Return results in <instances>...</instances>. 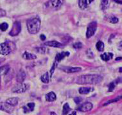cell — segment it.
<instances>
[{
	"mask_svg": "<svg viewBox=\"0 0 122 115\" xmlns=\"http://www.w3.org/2000/svg\"><path fill=\"white\" fill-rule=\"evenodd\" d=\"M102 80V76L100 75H83L78 77L76 82L78 84H100Z\"/></svg>",
	"mask_w": 122,
	"mask_h": 115,
	"instance_id": "cell-1",
	"label": "cell"
},
{
	"mask_svg": "<svg viewBox=\"0 0 122 115\" xmlns=\"http://www.w3.org/2000/svg\"><path fill=\"white\" fill-rule=\"evenodd\" d=\"M26 26H27L28 31L30 34H37L41 28L40 19L37 17L28 19L26 22Z\"/></svg>",
	"mask_w": 122,
	"mask_h": 115,
	"instance_id": "cell-2",
	"label": "cell"
},
{
	"mask_svg": "<svg viewBox=\"0 0 122 115\" xmlns=\"http://www.w3.org/2000/svg\"><path fill=\"white\" fill-rule=\"evenodd\" d=\"M97 23L96 21H93L88 25L87 29L86 31V37L90 38L95 34L97 31Z\"/></svg>",
	"mask_w": 122,
	"mask_h": 115,
	"instance_id": "cell-3",
	"label": "cell"
},
{
	"mask_svg": "<svg viewBox=\"0 0 122 115\" xmlns=\"http://www.w3.org/2000/svg\"><path fill=\"white\" fill-rule=\"evenodd\" d=\"M28 89V86L26 84L23 83H18L12 88V91L15 93H23L25 92Z\"/></svg>",
	"mask_w": 122,
	"mask_h": 115,
	"instance_id": "cell-4",
	"label": "cell"
},
{
	"mask_svg": "<svg viewBox=\"0 0 122 115\" xmlns=\"http://www.w3.org/2000/svg\"><path fill=\"white\" fill-rule=\"evenodd\" d=\"M21 30V23L19 22V21H15V22L14 23L12 28V30H11V31H10L9 34H10L11 36H16L20 33Z\"/></svg>",
	"mask_w": 122,
	"mask_h": 115,
	"instance_id": "cell-5",
	"label": "cell"
},
{
	"mask_svg": "<svg viewBox=\"0 0 122 115\" xmlns=\"http://www.w3.org/2000/svg\"><path fill=\"white\" fill-rule=\"evenodd\" d=\"M11 52V48L7 42L0 44V54L7 55Z\"/></svg>",
	"mask_w": 122,
	"mask_h": 115,
	"instance_id": "cell-6",
	"label": "cell"
},
{
	"mask_svg": "<svg viewBox=\"0 0 122 115\" xmlns=\"http://www.w3.org/2000/svg\"><path fill=\"white\" fill-rule=\"evenodd\" d=\"M93 108V104L90 102H86L81 105L78 107V110L81 112H87L91 111Z\"/></svg>",
	"mask_w": 122,
	"mask_h": 115,
	"instance_id": "cell-7",
	"label": "cell"
},
{
	"mask_svg": "<svg viewBox=\"0 0 122 115\" xmlns=\"http://www.w3.org/2000/svg\"><path fill=\"white\" fill-rule=\"evenodd\" d=\"M60 69L67 73H76V72H79V71L82 70V69L78 67H66V66L61 67Z\"/></svg>",
	"mask_w": 122,
	"mask_h": 115,
	"instance_id": "cell-8",
	"label": "cell"
},
{
	"mask_svg": "<svg viewBox=\"0 0 122 115\" xmlns=\"http://www.w3.org/2000/svg\"><path fill=\"white\" fill-rule=\"evenodd\" d=\"M44 45L47 46H50V47H54V48H64V45L62 44L61 42H59L56 41H48L44 43Z\"/></svg>",
	"mask_w": 122,
	"mask_h": 115,
	"instance_id": "cell-9",
	"label": "cell"
},
{
	"mask_svg": "<svg viewBox=\"0 0 122 115\" xmlns=\"http://www.w3.org/2000/svg\"><path fill=\"white\" fill-rule=\"evenodd\" d=\"M95 0H78V5L80 9L84 10L87 8L89 5Z\"/></svg>",
	"mask_w": 122,
	"mask_h": 115,
	"instance_id": "cell-10",
	"label": "cell"
},
{
	"mask_svg": "<svg viewBox=\"0 0 122 115\" xmlns=\"http://www.w3.org/2000/svg\"><path fill=\"white\" fill-rule=\"evenodd\" d=\"M69 55H70V52H62L61 53H59L55 56V61L57 62V63H60L62 59L65 58L66 57L69 56Z\"/></svg>",
	"mask_w": 122,
	"mask_h": 115,
	"instance_id": "cell-11",
	"label": "cell"
},
{
	"mask_svg": "<svg viewBox=\"0 0 122 115\" xmlns=\"http://www.w3.org/2000/svg\"><path fill=\"white\" fill-rule=\"evenodd\" d=\"M26 78V73L23 69H20L17 74V82L18 83H23Z\"/></svg>",
	"mask_w": 122,
	"mask_h": 115,
	"instance_id": "cell-12",
	"label": "cell"
},
{
	"mask_svg": "<svg viewBox=\"0 0 122 115\" xmlns=\"http://www.w3.org/2000/svg\"><path fill=\"white\" fill-rule=\"evenodd\" d=\"M13 106L10 105L8 104L7 103H2L0 105V109H1L3 111L7 112L8 113H10L13 111Z\"/></svg>",
	"mask_w": 122,
	"mask_h": 115,
	"instance_id": "cell-13",
	"label": "cell"
},
{
	"mask_svg": "<svg viewBox=\"0 0 122 115\" xmlns=\"http://www.w3.org/2000/svg\"><path fill=\"white\" fill-rule=\"evenodd\" d=\"M62 0H50L48 2V6L52 7V8H57L62 5Z\"/></svg>",
	"mask_w": 122,
	"mask_h": 115,
	"instance_id": "cell-14",
	"label": "cell"
},
{
	"mask_svg": "<svg viewBox=\"0 0 122 115\" xmlns=\"http://www.w3.org/2000/svg\"><path fill=\"white\" fill-rule=\"evenodd\" d=\"M35 107V104L34 102L28 103V104L23 107V111L25 113H28L30 112H32L34 110Z\"/></svg>",
	"mask_w": 122,
	"mask_h": 115,
	"instance_id": "cell-15",
	"label": "cell"
},
{
	"mask_svg": "<svg viewBox=\"0 0 122 115\" xmlns=\"http://www.w3.org/2000/svg\"><path fill=\"white\" fill-rule=\"evenodd\" d=\"M45 98H46V100L48 102H53L56 100L57 98V96L54 92L51 91V92L48 93V94H46L45 96Z\"/></svg>",
	"mask_w": 122,
	"mask_h": 115,
	"instance_id": "cell-16",
	"label": "cell"
},
{
	"mask_svg": "<svg viewBox=\"0 0 122 115\" xmlns=\"http://www.w3.org/2000/svg\"><path fill=\"white\" fill-rule=\"evenodd\" d=\"M112 57H113V54L112 53H104L100 55L101 59L105 62H107L112 59Z\"/></svg>",
	"mask_w": 122,
	"mask_h": 115,
	"instance_id": "cell-17",
	"label": "cell"
},
{
	"mask_svg": "<svg viewBox=\"0 0 122 115\" xmlns=\"http://www.w3.org/2000/svg\"><path fill=\"white\" fill-rule=\"evenodd\" d=\"M23 58L26 59V60H34L37 58V57H36V55L30 53L28 52H25L23 54Z\"/></svg>",
	"mask_w": 122,
	"mask_h": 115,
	"instance_id": "cell-18",
	"label": "cell"
},
{
	"mask_svg": "<svg viewBox=\"0 0 122 115\" xmlns=\"http://www.w3.org/2000/svg\"><path fill=\"white\" fill-rule=\"evenodd\" d=\"M6 103H7L8 104L12 106H15V105H17L18 104V99H17V98H15V97L10 98L6 100Z\"/></svg>",
	"mask_w": 122,
	"mask_h": 115,
	"instance_id": "cell-19",
	"label": "cell"
},
{
	"mask_svg": "<svg viewBox=\"0 0 122 115\" xmlns=\"http://www.w3.org/2000/svg\"><path fill=\"white\" fill-rule=\"evenodd\" d=\"M10 69V67L9 65H5L2 67L0 68V77L6 75Z\"/></svg>",
	"mask_w": 122,
	"mask_h": 115,
	"instance_id": "cell-20",
	"label": "cell"
},
{
	"mask_svg": "<svg viewBox=\"0 0 122 115\" xmlns=\"http://www.w3.org/2000/svg\"><path fill=\"white\" fill-rule=\"evenodd\" d=\"M93 89L91 88H88V87H84V88H80L78 90V91L80 93V94H87L89 93L91 91H92Z\"/></svg>",
	"mask_w": 122,
	"mask_h": 115,
	"instance_id": "cell-21",
	"label": "cell"
},
{
	"mask_svg": "<svg viewBox=\"0 0 122 115\" xmlns=\"http://www.w3.org/2000/svg\"><path fill=\"white\" fill-rule=\"evenodd\" d=\"M51 78L50 76V73L49 72H46V73H45L42 75L41 78V81L43 82V83H45V84H48L49 83V82H50V79Z\"/></svg>",
	"mask_w": 122,
	"mask_h": 115,
	"instance_id": "cell-22",
	"label": "cell"
},
{
	"mask_svg": "<svg viewBox=\"0 0 122 115\" xmlns=\"http://www.w3.org/2000/svg\"><path fill=\"white\" fill-rule=\"evenodd\" d=\"M35 50L36 51V52L41 53V54H46L48 52L49 50L48 48H45V47H37V48H35Z\"/></svg>",
	"mask_w": 122,
	"mask_h": 115,
	"instance_id": "cell-23",
	"label": "cell"
},
{
	"mask_svg": "<svg viewBox=\"0 0 122 115\" xmlns=\"http://www.w3.org/2000/svg\"><path fill=\"white\" fill-rule=\"evenodd\" d=\"M109 7V0H101L100 9L102 10H105Z\"/></svg>",
	"mask_w": 122,
	"mask_h": 115,
	"instance_id": "cell-24",
	"label": "cell"
},
{
	"mask_svg": "<svg viewBox=\"0 0 122 115\" xmlns=\"http://www.w3.org/2000/svg\"><path fill=\"white\" fill-rule=\"evenodd\" d=\"M104 46H104V43L102 41H100L97 42V44H96L97 49L99 52H103V50H104Z\"/></svg>",
	"mask_w": 122,
	"mask_h": 115,
	"instance_id": "cell-25",
	"label": "cell"
},
{
	"mask_svg": "<svg viewBox=\"0 0 122 115\" xmlns=\"http://www.w3.org/2000/svg\"><path fill=\"white\" fill-rule=\"evenodd\" d=\"M71 110V108H70V105L67 103H66L63 106V110H62V113H63V115H66L68 113V112Z\"/></svg>",
	"mask_w": 122,
	"mask_h": 115,
	"instance_id": "cell-26",
	"label": "cell"
},
{
	"mask_svg": "<svg viewBox=\"0 0 122 115\" xmlns=\"http://www.w3.org/2000/svg\"><path fill=\"white\" fill-rule=\"evenodd\" d=\"M9 27V25L6 23H3L0 24V30L3 31H6L7 28Z\"/></svg>",
	"mask_w": 122,
	"mask_h": 115,
	"instance_id": "cell-27",
	"label": "cell"
},
{
	"mask_svg": "<svg viewBox=\"0 0 122 115\" xmlns=\"http://www.w3.org/2000/svg\"><path fill=\"white\" fill-rule=\"evenodd\" d=\"M121 98H122V96H118V98H115V99H112V100H109L108 102H107L105 103V104H103V105H107L109 104H111V103L112 102H118L119 100H120L121 99Z\"/></svg>",
	"mask_w": 122,
	"mask_h": 115,
	"instance_id": "cell-28",
	"label": "cell"
},
{
	"mask_svg": "<svg viewBox=\"0 0 122 115\" xmlns=\"http://www.w3.org/2000/svg\"><path fill=\"white\" fill-rule=\"evenodd\" d=\"M115 84H114V82H111L109 84V91H110V92H111V91H112L114 89V88H115Z\"/></svg>",
	"mask_w": 122,
	"mask_h": 115,
	"instance_id": "cell-29",
	"label": "cell"
},
{
	"mask_svg": "<svg viewBox=\"0 0 122 115\" xmlns=\"http://www.w3.org/2000/svg\"><path fill=\"white\" fill-rule=\"evenodd\" d=\"M118 21H119V19L117 17H115V16H111V18L109 19V21L112 23H117Z\"/></svg>",
	"mask_w": 122,
	"mask_h": 115,
	"instance_id": "cell-30",
	"label": "cell"
},
{
	"mask_svg": "<svg viewBox=\"0 0 122 115\" xmlns=\"http://www.w3.org/2000/svg\"><path fill=\"white\" fill-rule=\"evenodd\" d=\"M73 48L76 49H79V48H82V44L81 42H76L73 44Z\"/></svg>",
	"mask_w": 122,
	"mask_h": 115,
	"instance_id": "cell-31",
	"label": "cell"
},
{
	"mask_svg": "<svg viewBox=\"0 0 122 115\" xmlns=\"http://www.w3.org/2000/svg\"><path fill=\"white\" fill-rule=\"evenodd\" d=\"M82 100V98H81V97H76V98H75V99H74L75 102L76 104H77L81 102Z\"/></svg>",
	"mask_w": 122,
	"mask_h": 115,
	"instance_id": "cell-32",
	"label": "cell"
},
{
	"mask_svg": "<svg viewBox=\"0 0 122 115\" xmlns=\"http://www.w3.org/2000/svg\"><path fill=\"white\" fill-rule=\"evenodd\" d=\"M6 15V12L4 10H2V9H0V17H3Z\"/></svg>",
	"mask_w": 122,
	"mask_h": 115,
	"instance_id": "cell-33",
	"label": "cell"
},
{
	"mask_svg": "<svg viewBox=\"0 0 122 115\" xmlns=\"http://www.w3.org/2000/svg\"><path fill=\"white\" fill-rule=\"evenodd\" d=\"M40 37H41V39L42 40V41H44V40L46 39V37H45L44 35H41Z\"/></svg>",
	"mask_w": 122,
	"mask_h": 115,
	"instance_id": "cell-34",
	"label": "cell"
},
{
	"mask_svg": "<svg viewBox=\"0 0 122 115\" xmlns=\"http://www.w3.org/2000/svg\"><path fill=\"white\" fill-rule=\"evenodd\" d=\"M114 1H116V2L118 3H120V4L122 3V1H118V0H114Z\"/></svg>",
	"mask_w": 122,
	"mask_h": 115,
	"instance_id": "cell-35",
	"label": "cell"
},
{
	"mask_svg": "<svg viewBox=\"0 0 122 115\" xmlns=\"http://www.w3.org/2000/svg\"><path fill=\"white\" fill-rule=\"evenodd\" d=\"M69 115H76V112H73V113H72L71 114H70Z\"/></svg>",
	"mask_w": 122,
	"mask_h": 115,
	"instance_id": "cell-36",
	"label": "cell"
},
{
	"mask_svg": "<svg viewBox=\"0 0 122 115\" xmlns=\"http://www.w3.org/2000/svg\"><path fill=\"white\" fill-rule=\"evenodd\" d=\"M50 115H56V113H54V112H51Z\"/></svg>",
	"mask_w": 122,
	"mask_h": 115,
	"instance_id": "cell-37",
	"label": "cell"
},
{
	"mask_svg": "<svg viewBox=\"0 0 122 115\" xmlns=\"http://www.w3.org/2000/svg\"><path fill=\"white\" fill-rule=\"evenodd\" d=\"M0 63H1V62H0Z\"/></svg>",
	"mask_w": 122,
	"mask_h": 115,
	"instance_id": "cell-38",
	"label": "cell"
}]
</instances>
